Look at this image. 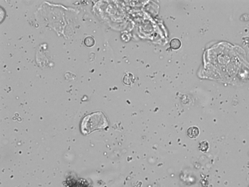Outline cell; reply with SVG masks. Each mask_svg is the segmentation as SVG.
<instances>
[{
	"instance_id": "6da1fadb",
	"label": "cell",
	"mask_w": 249,
	"mask_h": 187,
	"mask_svg": "<svg viewBox=\"0 0 249 187\" xmlns=\"http://www.w3.org/2000/svg\"><path fill=\"white\" fill-rule=\"evenodd\" d=\"M108 126V120L104 113L100 111L93 112L83 118L81 132L83 134H88L96 130L105 129Z\"/></svg>"
},
{
	"instance_id": "7a4b0ae2",
	"label": "cell",
	"mask_w": 249,
	"mask_h": 187,
	"mask_svg": "<svg viewBox=\"0 0 249 187\" xmlns=\"http://www.w3.org/2000/svg\"><path fill=\"white\" fill-rule=\"evenodd\" d=\"M199 129L197 126H191L187 130V134L188 137L191 139H195L199 134Z\"/></svg>"
},
{
	"instance_id": "3957f363",
	"label": "cell",
	"mask_w": 249,
	"mask_h": 187,
	"mask_svg": "<svg viewBox=\"0 0 249 187\" xmlns=\"http://www.w3.org/2000/svg\"><path fill=\"white\" fill-rule=\"evenodd\" d=\"M181 41L178 39H173L170 42V46L174 50H177L181 47Z\"/></svg>"
},
{
	"instance_id": "277c9868",
	"label": "cell",
	"mask_w": 249,
	"mask_h": 187,
	"mask_svg": "<svg viewBox=\"0 0 249 187\" xmlns=\"http://www.w3.org/2000/svg\"><path fill=\"white\" fill-rule=\"evenodd\" d=\"M209 148V143L207 141H203L199 144V149L201 152H204V153L207 152Z\"/></svg>"
},
{
	"instance_id": "5b68a950",
	"label": "cell",
	"mask_w": 249,
	"mask_h": 187,
	"mask_svg": "<svg viewBox=\"0 0 249 187\" xmlns=\"http://www.w3.org/2000/svg\"><path fill=\"white\" fill-rule=\"evenodd\" d=\"M84 43L87 47H91L94 44L95 41L94 39L91 36L86 37L84 40Z\"/></svg>"
},
{
	"instance_id": "8992f818",
	"label": "cell",
	"mask_w": 249,
	"mask_h": 187,
	"mask_svg": "<svg viewBox=\"0 0 249 187\" xmlns=\"http://www.w3.org/2000/svg\"><path fill=\"white\" fill-rule=\"evenodd\" d=\"M125 77L127 78V79L126 78H124V80H123V81H124V83H125V84H128V85H130V83H129V81H128V80H130V81L131 83V81H132V80H133V78H132V76H131V74H129V75H126L125 76Z\"/></svg>"
}]
</instances>
